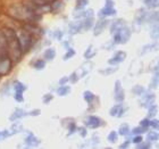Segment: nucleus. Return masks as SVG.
Returning <instances> with one entry per match:
<instances>
[{"instance_id":"9b49d317","label":"nucleus","mask_w":159,"mask_h":149,"mask_svg":"<svg viewBox=\"0 0 159 149\" xmlns=\"http://www.w3.org/2000/svg\"><path fill=\"white\" fill-rule=\"evenodd\" d=\"M26 142L29 143L30 146H37L38 143H39V141H38V139L34 136H30L26 139Z\"/></svg>"},{"instance_id":"f257e3e1","label":"nucleus","mask_w":159,"mask_h":149,"mask_svg":"<svg viewBox=\"0 0 159 149\" xmlns=\"http://www.w3.org/2000/svg\"><path fill=\"white\" fill-rule=\"evenodd\" d=\"M2 35L5 38V43H6V49L8 55L10 56L11 60L18 62L23 51H22V47H20L17 33L11 29H3Z\"/></svg>"},{"instance_id":"a878e982","label":"nucleus","mask_w":159,"mask_h":149,"mask_svg":"<svg viewBox=\"0 0 159 149\" xmlns=\"http://www.w3.org/2000/svg\"><path fill=\"white\" fill-rule=\"evenodd\" d=\"M8 136H9V132H8V131H2V132H0V140L6 139Z\"/></svg>"},{"instance_id":"f8f14e48","label":"nucleus","mask_w":159,"mask_h":149,"mask_svg":"<svg viewBox=\"0 0 159 149\" xmlns=\"http://www.w3.org/2000/svg\"><path fill=\"white\" fill-rule=\"evenodd\" d=\"M14 86H15V90H16V92H23L24 90L26 89V86H23L20 82H15L14 83Z\"/></svg>"},{"instance_id":"f3484780","label":"nucleus","mask_w":159,"mask_h":149,"mask_svg":"<svg viewBox=\"0 0 159 149\" xmlns=\"http://www.w3.org/2000/svg\"><path fill=\"white\" fill-rule=\"evenodd\" d=\"M86 5H88V0H77L76 8L77 9H81V8H84Z\"/></svg>"},{"instance_id":"ddd939ff","label":"nucleus","mask_w":159,"mask_h":149,"mask_svg":"<svg viewBox=\"0 0 159 149\" xmlns=\"http://www.w3.org/2000/svg\"><path fill=\"white\" fill-rule=\"evenodd\" d=\"M84 99L90 104L93 99H94V96H93L92 92H90V91H85V92H84Z\"/></svg>"},{"instance_id":"9d476101","label":"nucleus","mask_w":159,"mask_h":149,"mask_svg":"<svg viewBox=\"0 0 159 149\" xmlns=\"http://www.w3.org/2000/svg\"><path fill=\"white\" fill-rule=\"evenodd\" d=\"M122 113H123L122 106H119V105L115 106V107L113 108V109L110 110V114H111L113 116H120V115H122Z\"/></svg>"},{"instance_id":"f704fd0d","label":"nucleus","mask_w":159,"mask_h":149,"mask_svg":"<svg viewBox=\"0 0 159 149\" xmlns=\"http://www.w3.org/2000/svg\"><path fill=\"white\" fill-rule=\"evenodd\" d=\"M80 132H82V133H81V134H82V136H85V134H86V131H85V129H83V128H81V129H80Z\"/></svg>"},{"instance_id":"473e14b6","label":"nucleus","mask_w":159,"mask_h":149,"mask_svg":"<svg viewBox=\"0 0 159 149\" xmlns=\"http://www.w3.org/2000/svg\"><path fill=\"white\" fill-rule=\"evenodd\" d=\"M156 84H158V76H157V77H153L152 86H156Z\"/></svg>"},{"instance_id":"0eeeda50","label":"nucleus","mask_w":159,"mask_h":149,"mask_svg":"<svg viewBox=\"0 0 159 149\" xmlns=\"http://www.w3.org/2000/svg\"><path fill=\"white\" fill-rule=\"evenodd\" d=\"M114 14H116V12H115V9H113V7L111 6H108L107 5L105 8H103L101 12H100V15L101 16H107V15H114Z\"/></svg>"},{"instance_id":"c756f323","label":"nucleus","mask_w":159,"mask_h":149,"mask_svg":"<svg viewBox=\"0 0 159 149\" xmlns=\"http://www.w3.org/2000/svg\"><path fill=\"white\" fill-rule=\"evenodd\" d=\"M133 142H134V143H141V142H142V137H141V136L135 137V138L133 139Z\"/></svg>"},{"instance_id":"4be33fe9","label":"nucleus","mask_w":159,"mask_h":149,"mask_svg":"<svg viewBox=\"0 0 159 149\" xmlns=\"http://www.w3.org/2000/svg\"><path fill=\"white\" fill-rule=\"evenodd\" d=\"M147 131V128L144 126H140V128H135V129L133 130V133H135V134H139V133H142Z\"/></svg>"},{"instance_id":"412c9836","label":"nucleus","mask_w":159,"mask_h":149,"mask_svg":"<svg viewBox=\"0 0 159 149\" xmlns=\"http://www.w3.org/2000/svg\"><path fill=\"white\" fill-rule=\"evenodd\" d=\"M148 139L149 140H158L159 139V134L156 132H150L148 134Z\"/></svg>"},{"instance_id":"2eb2a0df","label":"nucleus","mask_w":159,"mask_h":149,"mask_svg":"<svg viewBox=\"0 0 159 149\" xmlns=\"http://www.w3.org/2000/svg\"><path fill=\"white\" fill-rule=\"evenodd\" d=\"M44 66H46V62H44V60H37L35 64H34V67H35L37 70H42Z\"/></svg>"},{"instance_id":"bb28decb","label":"nucleus","mask_w":159,"mask_h":149,"mask_svg":"<svg viewBox=\"0 0 159 149\" xmlns=\"http://www.w3.org/2000/svg\"><path fill=\"white\" fill-rule=\"evenodd\" d=\"M156 113H157V106H152L149 110V115L150 116H155V115H156Z\"/></svg>"},{"instance_id":"c9c22d12","label":"nucleus","mask_w":159,"mask_h":149,"mask_svg":"<svg viewBox=\"0 0 159 149\" xmlns=\"http://www.w3.org/2000/svg\"><path fill=\"white\" fill-rule=\"evenodd\" d=\"M129 141H125V143H123V145H122V146H120V148H125V147H127V146H129Z\"/></svg>"},{"instance_id":"cd10ccee","label":"nucleus","mask_w":159,"mask_h":149,"mask_svg":"<svg viewBox=\"0 0 159 149\" xmlns=\"http://www.w3.org/2000/svg\"><path fill=\"white\" fill-rule=\"evenodd\" d=\"M141 126H144V128H148V126L150 125V121L149 119H143V121H141Z\"/></svg>"},{"instance_id":"423d86ee","label":"nucleus","mask_w":159,"mask_h":149,"mask_svg":"<svg viewBox=\"0 0 159 149\" xmlns=\"http://www.w3.org/2000/svg\"><path fill=\"white\" fill-rule=\"evenodd\" d=\"M126 57V54L123 53V51H119V53H117V55L114 58H111V59L109 60L110 64H117V63H120V62H123V60L125 59Z\"/></svg>"},{"instance_id":"dca6fc26","label":"nucleus","mask_w":159,"mask_h":149,"mask_svg":"<svg viewBox=\"0 0 159 149\" xmlns=\"http://www.w3.org/2000/svg\"><path fill=\"white\" fill-rule=\"evenodd\" d=\"M14 115H15V116H11V117H10V119H15L16 117H17V119H18V117H22V116L25 115V112H23L22 109H17L16 112L14 113Z\"/></svg>"},{"instance_id":"20e7f679","label":"nucleus","mask_w":159,"mask_h":149,"mask_svg":"<svg viewBox=\"0 0 159 149\" xmlns=\"http://www.w3.org/2000/svg\"><path fill=\"white\" fill-rule=\"evenodd\" d=\"M129 38V31L126 27H122L115 34V41L116 43H125Z\"/></svg>"},{"instance_id":"39448f33","label":"nucleus","mask_w":159,"mask_h":149,"mask_svg":"<svg viewBox=\"0 0 159 149\" xmlns=\"http://www.w3.org/2000/svg\"><path fill=\"white\" fill-rule=\"evenodd\" d=\"M101 124V121H100L97 116H90V117H88V119H86V125L90 126V128H98V126Z\"/></svg>"},{"instance_id":"7c9ffc66","label":"nucleus","mask_w":159,"mask_h":149,"mask_svg":"<svg viewBox=\"0 0 159 149\" xmlns=\"http://www.w3.org/2000/svg\"><path fill=\"white\" fill-rule=\"evenodd\" d=\"M133 91H134L135 93H141L143 91V89L141 88V86H135V89L133 90Z\"/></svg>"},{"instance_id":"58836bf2","label":"nucleus","mask_w":159,"mask_h":149,"mask_svg":"<svg viewBox=\"0 0 159 149\" xmlns=\"http://www.w3.org/2000/svg\"><path fill=\"white\" fill-rule=\"evenodd\" d=\"M43 1H46V2H52L55 0H43Z\"/></svg>"},{"instance_id":"c85d7f7f","label":"nucleus","mask_w":159,"mask_h":149,"mask_svg":"<svg viewBox=\"0 0 159 149\" xmlns=\"http://www.w3.org/2000/svg\"><path fill=\"white\" fill-rule=\"evenodd\" d=\"M52 99V96H51V95H46V96H44V98H43V103H49L50 100Z\"/></svg>"},{"instance_id":"aec40b11","label":"nucleus","mask_w":159,"mask_h":149,"mask_svg":"<svg viewBox=\"0 0 159 149\" xmlns=\"http://www.w3.org/2000/svg\"><path fill=\"white\" fill-rule=\"evenodd\" d=\"M108 140L110 142H116L117 141V133L116 132H110V134L108 136Z\"/></svg>"},{"instance_id":"f03ea898","label":"nucleus","mask_w":159,"mask_h":149,"mask_svg":"<svg viewBox=\"0 0 159 149\" xmlns=\"http://www.w3.org/2000/svg\"><path fill=\"white\" fill-rule=\"evenodd\" d=\"M11 70V58L8 53H0V76L6 75Z\"/></svg>"},{"instance_id":"b1692460","label":"nucleus","mask_w":159,"mask_h":149,"mask_svg":"<svg viewBox=\"0 0 159 149\" xmlns=\"http://www.w3.org/2000/svg\"><path fill=\"white\" fill-rule=\"evenodd\" d=\"M74 55H75V51H74L73 49H70V50H68V53L65 55V57H64V58H65V59H68V58H70V57L74 56Z\"/></svg>"},{"instance_id":"72a5a7b5","label":"nucleus","mask_w":159,"mask_h":149,"mask_svg":"<svg viewBox=\"0 0 159 149\" xmlns=\"http://www.w3.org/2000/svg\"><path fill=\"white\" fill-rule=\"evenodd\" d=\"M140 148H149L150 147V143H144V145H141V146H139Z\"/></svg>"},{"instance_id":"5701e85b","label":"nucleus","mask_w":159,"mask_h":149,"mask_svg":"<svg viewBox=\"0 0 159 149\" xmlns=\"http://www.w3.org/2000/svg\"><path fill=\"white\" fill-rule=\"evenodd\" d=\"M15 100H17V101H23V92L15 93Z\"/></svg>"},{"instance_id":"7ed1b4c3","label":"nucleus","mask_w":159,"mask_h":149,"mask_svg":"<svg viewBox=\"0 0 159 149\" xmlns=\"http://www.w3.org/2000/svg\"><path fill=\"white\" fill-rule=\"evenodd\" d=\"M18 39H20V47H22V51L23 53H27L29 49H30L31 44H32V38L29 34V32H22L18 35Z\"/></svg>"},{"instance_id":"e433bc0d","label":"nucleus","mask_w":159,"mask_h":149,"mask_svg":"<svg viewBox=\"0 0 159 149\" xmlns=\"http://www.w3.org/2000/svg\"><path fill=\"white\" fill-rule=\"evenodd\" d=\"M31 114H32L33 116H35V114H40V110L39 109H38V110H34V112H32Z\"/></svg>"},{"instance_id":"a211bd4d","label":"nucleus","mask_w":159,"mask_h":149,"mask_svg":"<svg viewBox=\"0 0 159 149\" xmlns=\"http://www.w3.org/2000/svg\"><path fill=\"white\" fill-rule=\"evenodd\" d=\"M144 2L150 7H156L159 6V0H144Z\"/></svg>"},{"instance_id":"393cba45","label":"nucleus","mask_w":159,"mask_h":149,"mask_svg":"<svg viewBox=\"0 0 159 149\" xmlns=\"http://www.w3.org/2000/svg\"><path fill=\"white\" fill-rule=\"evenodd\" d=\"M150 125L152 126V128H155V129H159V121H157V119H153V121H151V122H150Z\"/></svg>"},{"instance_id":"4468645a","label":"nucleus","mask_w":159,"mask_h":149,"mask_svg":"<svg viewBox=\"0 0 159 149\" xmlns=\"http://www.w3.org/2000/svg\"><path fill=\"white\" fill-rule=\"evenodd\" d=\"M68 92H70V88L68 86H60L59 89H58V95L59 96H65Z\"/></svg>"},{"instance_id":"6e6552de","label":"nucleus","mask_w":159,"mask_h":149,"mask_svg":"<svg viewBox=\"0 0 159 149\" xmlns=\"http://www.w3.org/2000/svg\"><path fill=\"white\" fill-rule=\"evenodd\" d=\"M55 56H56V51H55V49H52V48L47 49L46 51H44V59L51 60L55 58Z\"/></svg>"},{"instance_id":"6ab92c4d","label":"nucleus","mask_w":159,"mask_h":149,"mask_svg":"<svg viewBox=\"0 0 159 149\" xmlns=\"http://www.w3.org/2000/svg\"><path fill=\"white\" fill-rule=\"evenodd\" d=\"M119 133L123 134V136H125V134L129 133V126H127V124H124V125H122L119 128Z\"/></svg>"},{"instance_id":"1a4fd4ad","label":"nucleus","mask_w":159,"mask_h":149,"mask_svg":"<svg viewBox=\"0 0 159 149\" xmlns=\"http://www.w3.org/2000/svg\"><path fill=\"white\" fill-rule=\"evenodd\" d=\"M123 90L120 89V82L117 81L116 82V99L117 100H123Z\"/></svg>"},{"instance_id":"4c0bfd02","label":"nucleus","mask_w":159,"mask_h":149,"mask_svg":"<svg viewBox=\"0 0 159 149\" xmlns=\"http://www.w3.org/2000/svg\"><path fill=\"white\" fill-rule=\"evenodd\" d=\"M67 82V77H64L63 80H60V84H63V83Z\"/></svg>"},{"instance_id":"2f4dec72","label":"nucleus","mask_w":159,"mask_h":149,"mask_svg":"<svg viewBox=\"0 0 159 149\" xmlns=\"http://www.w3.org/2000/svg\"><path fill=\"white\" fill-rule=\"evenodd\" d=\"M152 20L153 21H159V13H155L152 15Z\"/></svg>"}]
</instances>
